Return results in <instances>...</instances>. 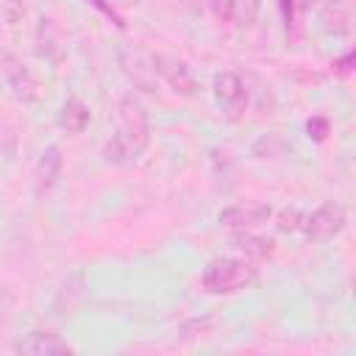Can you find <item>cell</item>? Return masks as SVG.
<instances>
[{"label": "cell", "mask_w": 356, "mask_h": 356, "mask_svg": "<svg viewBox=\"0 0 356 356\" xmlns=\"http://www.w3.org/2000/svg\"><path fill=\"white\" fill-rule=\"evenodd\" d=\"M147 145H150L147 111L134 95H125L117 106V131L103 147V159L108 164H131L145 153Z\"/></svg>", "instance_id": "1"}, {"label": "cell", "mask_w": 356, "mask_h": 356, "mask_svg": "<svg viewBox=\"0 0 356 356\" xmlns=\"http://www.w3.org/2000/svg\"><path fill=\"white\" fill-rule=\"evenodd\" d=\"M203 289L211 295H231L239 289H248L259 281V270L239 256H217L211 259L200 273Z\"/></svg>", "instance_id": "2"}, {"label": "cell", "mask_w": 356, "mask_h": 356, "mask_svg": "<svg viewBox=\"0 0 356 356\" xmlns=\"http://www.w3.org/2000/svg\"><path fill=\"white\" fill-rule=\"evenodd\" d=\"M345 225H348V209L339 200H325L312 214H306L300 231L309 242L323 245V242H331L334 236H339L345 231Z\"/></svg>", "instance_id": "3"}, {"label": "cell", "mask_w": 356, "mask_h": 356, "mask_svg": "<svg viewBox=\"0 0 356 356\" xmlns=\"http://www.w3.org/2000/svg\"><path fill=\"white\" fill-rule=\"evenodd\" d=\"M214 103L220 106V111L228 117V120H239L250 103V89H248V81L234 72V70H225V72H217L214 75Z\"/></svg>", "instance_id": "4"}, {"label": "cell", "mask_w": 356, "mask_h": 356, "mask_svg": "<svg viewBox=\"0 0 356 356\" xmlns=\"http://www.w3.org/2000/svg\"><path fill=\"white\" fill-rule=\"evenodd\" d=\"M153 70H156V78H161L181 97H195L200 92V81L184 58H175L167 53H153Z\"/></svg>", "instance_id": "5"}, {"label": "cell", "mask_w": 356, "mask_h": 356, "mask_svg": "<svg viewBox=\"0 0 356 356\" xmlns=\"http://www.w3.org/2000/svg\"><path fill=\"white\" fill-rule=\"evenodd\" d=\"M117 61L128 81L142 89V92H156V70H153V56L145 53L136 44H120L117 47Z\"/></svg>", "instance_id": "6"}, {"label": "cell", "mask_w": 356, "mask_h": 356, "mask_svg": "<svg viewBox=\"0 0 356 356\" xmlns=\"http://www.w3.org/2000/svg\"><path fill=\"white\" fill-rule=\"evenodd\" d=\"M270 217H273L270 203H261V200H242V203H234V206L222 209V211L217 214V222H220L222 228H231V231H250V228L264 225Z\"/></svg>", "instance_id": "7"}, {"label": "cell", "mask_w": 356, "mask_h": 356, "mask_svg": "<svg viewBox=\"0 0 356 356\" xmlns=\"http://www.w3.org/2000/svg\"><path fill=\"white\" fill-rule=\"evenodd\" d=\"M3 64H6L3 67V75H6V83L14 92V97L22 100V103H33L39 97V81H36V75L22 61H17L11 56H3Z\"/></svg>", "instance_id": "8"}, {"label": "cell", "mask_w": 356, "mask_h": 356, "mask_svg": "<svg viewBox=\"0 0 356 356\" xmlns=\"http://www.w3.org/2000/svg\"><path fill=\"white\" fill-rule=\"evenodd\" d=\"M14 350L25 356H70L72 353V348L53 331H31L14 345Z\"/></svg>", "instance_id": "9"}, {"label": "cell", "mask_w": 356, "mask_h": 356, "mask_svg": "<svg viewBox=\"0 0 356 356\" xmlns=\"http://www.w3.org/2000/svg\"><path fill=\"white\" fill-rule=\"evenodd\" d=\"M228 245L239 259H248V261H264L275 253V242L270 236H259V234H250V231L231 234Z\"/></svg>", "instance_id": "10"}, {"label": "cell", "mask_w": 356, "mask_h": 356, "mask_svg": "<svg viewBox=\"0 0 356 356\" xmlns=\"http://www.w3.org/2000/svg\"><path fill=\"white\" fill-rule=\"evenodd\" d=\"M61 167H64V159H61V150L58 145H47L39 156V164H36V192L44 195L50 192L58 178H61Z\"/></svg>", "instance_id": "11"}, {"label": "cell", "mask_w": 356, "mask_h": 356, "mask_svg": "<svg viewBox=\"0 0 356 356\" xmlns=\"http://www.w3.org/2000/svg\"><path fill=\"white\" fill-rule=\"evenodd\" d=\"M89 120H92V114H89V106H86L81 97L70 95V97L64 100L61 111H58V125H61L67 134H81V131H86Z\"/></svg>", "instance_id": "12"}, {"label": "cell", "mask_w": 356, "mask_h": 356, "mask_svg": "<svg viewBox=\"0 0 356 356\" xmlns=\"http://www.w3.org/2000/svg\"><path fill=\"white\" fill-rule=\"evenodd\" d=\"M259 0H234V14H231V22H236L239 28H250L259 17Z\"/></svg>", "instance_id": "13"}, {"label": "cell", "mask_w": 356, "mask_h": 356, "mask_svg": "<svg viewBox=\"0 0 356 356\" xmlns=\"http://www.w3.org/2000/svg\"><path fill=\"white\" fill-rule=\"evenodd\" d=\"M303 220H306V214H303L300 209L289 206V209H281V211H278L275 228H278L281 234H298V231L303 228Z\"/></svg>", "instance_id": "14"}, {"label": "cell", "mask_w": 356, "mask_h": 356, "mask_svg": "<svg viewBox=\"0 0 356 356\" xmlns=\"http://www.w3.org/2000/svg\"><path fill=\"white\" fill-rule=\"evenodd\" d=\"M328 134H331L328 117H309V120H306V136H309L312 142H325Z\"/></svg>", "instance_id": "15"}, {"label": "cell", "mask_w": 356, "mask_h": 356, "mask_svg": "<svg viewBox=\"0 0 356 356\" xmlns=\"http://www.w3.org/2000/svg\"><path fill=\"white\" fill-rule=\"evenodd\" d=\"M353 61H356V53H353V50H348V53H342L339 58H334V61H331V70H334V75H339V78H348V75L353 72Z\"/></svg>", "instance_id": "16"}, {"label": "cell", "mask_w": 356, "mask_h": 356, "mask_svg": "<svg viewBox=\"0 0 356 356\" xmlns=\"http://www.w3.org/2000/svg\"><path fill=\"white\" fill-rule=\"evenodd\" d=\"M86 3H89V6H95L100 14H106V17H108V19H111V22H114L120 31H125V19H122V17L114 11V6H111V3H106V0H86Z\"/></svg>", "instance_id": "17"}, {"label": "cell", "mask_w": 356, "mask_h": 356, "mask_svg": "<svg viewBox=\"0 0 356 356\" xmlns=\"http://www.w3.org/2000/svg\"><path fill=\"white\" fill-rule=\"evenodd\" d=\"M211 11L217 19L222 22H231V14H234V0H211Z\"/></svg>", "instance_id": "18"}, {"label": "cell", "mask_w": 356, "mask_h": 356, "mask_svg": "<svg viewBox=\"0 0 356 356\" xmlns=\"http://www.w3.org/2000/svg\"><path fill=\"white\" fill-rule=\"evenodd\" d=\"M278 6H281V14H284V25L289 31L292 22H295V0H278Z\"/></svg>", "instance_id": "19"}]
</instances>
